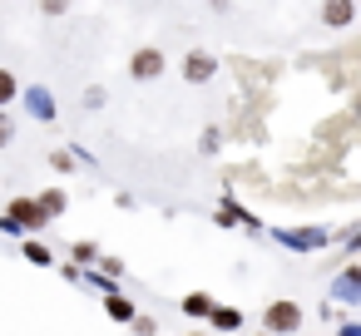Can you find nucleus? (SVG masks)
<instances>
[{"label": "nucleus", "mask_w": 361, "mask_h": 336, "mask_svg": "<svg viewBox=\"0 0 361 336\" xmlns=\"http://www.w3.org/2000/svg\"><path fill=\"white\" fill-rule=\"evenodd\" d=\"M164 70H169V60H164V50H154V45L134 50V60H129V75H134V80H144V85H149V80H159Z\"/></svg>", "instance_id": "1"}, {"label": "nucleus", "mask_w": 361, "mask_h": 336, "mask_svg": "<svg viewBox=\"0 0 361 336\" xmlns=\"http://www.w3.org/2000/svg\"><path fill=\"white\" fill-rule=\"evenodd\" d=\"M262 326H267V331L292 336V331L302 326V306H297V301H272V306H267V316H262Z\"/></svg>", "instance_id": "2"}, {"label": "nucleus", "mask_w": 361, "mask_h": 336, "mask_svg": "<svg viewBox=\"0 0 361 336\" xmlns=\"http://www.w3.org/2000/svg\"><path fill=\"white\" fill-rule=\"evenodd\" d=\"M213 70H218V65H213V55H203V50H193V55L183 60V80H188V85H203V80H213Z\"/></svg>", "instance_id": "3"}, {"label": "nucleus", "mask_w": 361, "mask_h": 336, "mask_svg": "<svg viewBox=\"0 0 361 336\" xmlns=\"http://www.w3.org/2000/svg\"><path fill=\"white\" fill-rule=\"evenodd\" d=\"M11 213H16L25 228H40V223H45V218H40V208H35L30 198H16V203H11Z\"/></svg>", "instance_id": "4"}, {"label": "nucleus", "mask_w": 361, "mask_h": 336, "mask_svg": "<svg viewBox=\"0 0 361 336\" xmlns=\"http://www.w3.org/2000/svg\"><path fill=\"white\" fill-rule=\"evenodd\" d=\"M104 306H109V316H114V321H134V301H129V297H109Z\"/></svg>", "instance_id": "5"}, {"label": "nucleus", "mask_w": 361, "mask_h": 336, "mask_svg": "<svg viewBox=\"0 0 361 336\" xmlns=\"http://www.w3.org/2000/svg\"><path fill=\"white\" fill-rule=\"evenodd\" d=\"M322 15H326V25H346V20L356 15V6H326Z\"/></svg>", "instance_id": "6"}, {"label": "nucleus", "mask_w": 361, "mask_h": 336, "mask_svg": "<svg viewBox=\"0 0 361 336\" xmlns=\"http://www.w3.org/2000/svg\"><path fill=\"white\" fill-rule=\"evenodd\" d=\"M183 311H188V316H208V311H213V301L193 292V297H183Z\"/></svg>", "instance_id": "7"}, {"label": "nucleus", "mask_w": 361, "mask_h": 336, "mask_svg": "<svg viewBox=\"0 0 361 336\" xmlns=\"http://www.w3.org/2000/svg\"><path fill=\"white\" fill-rule=\"evenodd\" d=\"M11 99H16V75H11V70H0V109H6Z\"/></svg>", "instance_id": "8"}, {"label": "nucleus", "mask_w": 361, "mask_h": 336, "mask_svg": "<svg viewBox=\"0 0 361 336\" xmlns=\"http://www.w3.org/2000/svg\"><path fill=\"white\" fill-rule=\"evenodd\" d=\"M208 316H213V321H218V326H238V311H228V306H213V311H208Z\"/></svg>", "instance_id": "9"}, {"label": "nucleus", "mask_w": 361, "mask_h": 336, "mask_svg": "<svg viewBox=\"0 0 361 336\" xmlns=\"http://www.w3.org/2000/svg\"><path fill=\"white\" fill-rule=\"evenodd\" d=\"M11 139H16V124H11V119H6V114H0V149H6V144H11Z\"/></svg>", "instance_id": "10"}]
</instances>
